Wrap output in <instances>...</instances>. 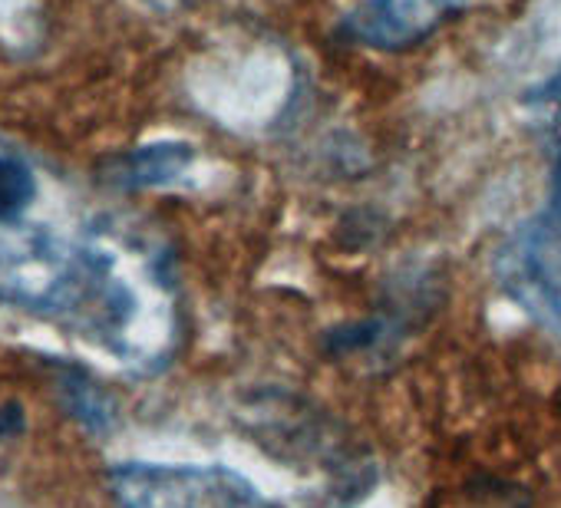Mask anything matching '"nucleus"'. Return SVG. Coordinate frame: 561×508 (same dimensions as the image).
Listing matches in <instances>:
<instances>
[{
	"mask_svg": "<svg viewBox=\"0 0 561 508\" xmlns=\"http://www.w3.org/2000/svg\"><path fill=\"white\" fill-rule=\"evenodd\" d=\"M110 488L119 508H267L257 485L228 465L119 462Z\"/></svg>",
	"mask_w": 561,
	"mask_h": 508,
	"instance_id": "nucleus-1",
	"label": "nucleus"
},
{
	"mask_svg": "<svg viewBox=\"0 0 561 508\" xmlns=\"http://www.w3.org/2000/svg\"><path fill=\"white\" fill-rule=\"evenodd\" d=\"M492 272L515 308L545 331L561 334V234L545 215L502 241Z\"/></svg>",
	"mask_w": 561,
	"mask_h": 508,
	"instance_id": "nucleus-2",
	"label": "nucleus"
},
{
	"mask_svg": "<svg viewBox=\"0 0 561 508\" xmlns=\"http://www.w3.org/2000/svg\"><path fill=\"white\" fill-rule=\"evenodd\" d=\"M466 8L469 0H360L344 18V34L374 50H403L433 37Z\"/></svg>",
	"mask_w": 561,
	"mask_h": 508,
	"instance_id": "nucleus-3",
	"label": "nucleus"
},
{
	"mask_svg": "<svg viewBox=\"0 0 561 508\" xmlns=\"http://www.w3.org/2000/svg\"><path fill=\"white\" fill-rule=\"evenodd\" d=\"M192 165V146L188 142H149L139 149H129L116 155L106 165V182L123 192H146L175 182Z\"/></svg>",
	"mask_w": 561,
	"mask_h": 508,
	"instance_id": "nucleus-4",
	"label": "nucleus"
},
{
	"mask_svg": "<svg viewBox=\"0 0 561 508\" xmlns=\"http://www.w3.org/2000/svg\"><path fill=\"white\" fill-rule=\"evenodd\" d=\"M37 198V178L18 155H0V224H14Z\"/></svg>",
	"mask_w": 561,
	"mask_h": 508,
	"instance_id": "nucleus-5",
	"label": "nucleus"
},
{
	"mask_svg": "<svg viewBox=\"0 0 561 508\" xmlns=\"http://www.w3.org/2000/svg\"><path fill=\"white\" fill-rule=\"evenodd\" d=\"M67 403L73 409V416H80L90 429H106L113 423V403L106 400V393L100 386H93L87 377H77L64 386Z\"/></svg>",
	"mask_w": 561,
	"mask_h": 508,
	"instance_id": "nucleus-6",
	"label": "nucleus"
},
{
	"mask_svg": "<svg viewBox=\"0 0 561 508\" xmlns=\"http://www.w3.org/2000/svg\"><path fill=\"white\" fill-rule=\"evenodd\" d=\"M545 218L551 221V228L561 234V142H558V152H554V162H551V182H548V211Z\"/></svg>",
	"mask_w": 561,
	"mask_h": 508,
	"instance_id": "nucleus-7",
	"label": "nucleus"
},
{
	"mask_svg": "<svg viewBox=\"0 0 561 508\" xmlns=\"http://www.w3.org/2000/svg\"><path fill=\"white\" fill-rule=\"evenodd\" d=\"M21 429V409L8 406V409H0V436H11Z\"/></svg>",
	"mask_w": 561,
	"mask_h": 508,
	"instance_id": "nucleus-8",
	"label": "nucleus"
}]
</instances>
